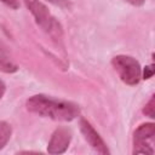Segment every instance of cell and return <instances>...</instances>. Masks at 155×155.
<instances>
[{
	"label": "cell",
	"mask_w": 155,
	"mask_h": 155,
	"mask_svg": "<svg viewBox=\"0 0 155 155\" xmlns=\"http://www.w3.org/2000/svg\"><path fill=\"white\" fill-rule=\"evenodd\" d=\"M27 109L42 117L56 121H71L80 115V108L73 102L46 94H35L27 99Z\"/></svg>",
	"instance_id": "6da1fadb"
},
{
	"label": "cell",
	"mask_w": 155,
	"mask_h": 155,
	"mask_svg": "<svg viewBox=\"0 0 155 155\" xmlns=\"http://www.w3.org/2000/svg\"><path fill=\"white\" fill-rule=\"evenodd\" d=\"M24 4L29 10V12L33 15L36 24L45 33H47L54 40L62 39V35H63L62 27L59 22L48 11L46 5H44L39 0H24Z\"/></svg>",
	"instance_id": "7a4b0ae2"
},
{
	"label": "cell",
	"mask_w": 155,
	"mask_h": 155,
	"mask_svg": "<svg viewBox=\"0 0 155 155\" xmlns=\"http://www.w3.org/2000/svg\"><path fill=\"white\" fill-rule=\"evenodd\" d=\"M111 65L125 84L133 86L139 82L142 78V69L136 58L126 54H119L111 59Z\"/></svg>",
	"instance_id": "3957f363"
},
{
	"label": "cell",
	"mask_w": 155,
	"mask_h": 155,
	"mask_svg": "<svg viewBox=\"0 0 155 155\" xmlns=\"http://www.w3.org/2000/svg\"><path fill=\"white\" fill-rule=\"evenodd\" d=\"M155 134V125L153 122L142 124L133 134V154H154L150 140Z\"/></svg>",
	"instance_id": "277c9868"
},
{
	"label": "cell",
	"mask_w": 155,
	"mask_h": 155,
	"mask_svg": "<svg viewBox=\"0 0 155 155\" xmlns=\"http://www.w3.org/2000/svg\"><path fill=\"white\" fill-rule=\"evenodd\" d=\"M80 131L84 136V138L87 140V143L99 154L103 155H108L110 154L107 144L104 143V140L102 139V137L99 136V133L93 128V126L84 117L80 119Z\"/></svg>",
	"instance_id": "5b68a950"
},
{
	"label": "cell",
	"mask_w": 155,
	"mask_h": 155,
	"mask_svg": "<svg viewBox=\"0 0 155 155\" xmlns=\"http://www.w3.org/2000/svg\"><path fill=\"white\" fill-rule=\"evenodd\" d=\"M71 140V131L67 127H59L57 128L48 142L47 151L48 154H62L64 153Z\"/></svg>",
	"instance_id": "8992f818"
},
{
	"label": "cell",
	"mask_w": 155,
	"mask_h": 155,
	"mask_svg": "<svg viewBox=\"0 0 155 155\" xmlns=\"http://www.w3.org/2000/svg\"><path fill=\"white\" fill-rule=\"evenodd\" d=\"M17 70H18V65L10 58V56L6 53V51L0 47V71L11 74Z\"/></svg>",
	"instance_id": "52a82bcc"
},
{
	"label": "cell",
	"mask_w": 155,
	"mask_h": 155,
	"mask_svg": "<svg viewBox=\"0 0 155 155\" xmlns=\"http://www.w3.org/2000/svg\"><path fill=\"white\" fill-rule=\"evenodd\" d=\"M11 134H12L11 126L5 121H0V150L7 144V142L11 138Z\"/></svg>",
	"instance_id": "ba28073f"
},
{
	"label": "cell",
	"mask_w": 155,
	"mask_h": 155,
	"mask_svg": "<svg viewBox=\"0 0 155 155\" xmlns=\"http://www.w3.org/2000/svg\"><path fill=\"white\" fill-rule=\"evenodd\" d=\"M143 113L147 116L151 117V119L155 117V96H151V98L149 99V102L145 104V107L143 109Z\"/></svg>",
	"instance_id": "9c48e42d"
},
{
	"label": "cell",
	"mask_w": 155,
	"mask_h": 155,
	"mask_svg": "<svg viewBox=\"0 0 155 155\" xmlns=\"http://www.w3.org/2000/svg\"><path fill=\"white\" fill-rule=\"evenodd\" d=\"M154 74V64H150V65H147L143 70V79L144 80H148L153 76Z\"/></svg>",
	"instance_id": "30bf717a"
},
{
	"label": "cell",
	"mask_w": 155,
	"mask_h": 155,
	"mask_svg": "<svg viewBox=\"0 0 155 155\" xmlns=\"http://www.w3.org/2000/svg\"><path fill=\"white\" fill-rule=\"evenodd\" d=\"M47 1L53 4V5L61 6V7H69L70 6V1L69 0H47Z\"/></svg>",
	"instance_id": "8fae6325"
},
{
	"label": "cell",
	"mask_w": 155,
	"mask_h": 155,
	"mask_svg": "<svg viewBox=\"0 0 155 155\" xmlns=\"http://www.w3.org/2000/svg\"><path fill=\"white\" fill-rule=\"evenodd\" d=\"M1 2H4L5 5H7L8 7L11 8H18L19 7V4H18V0H0Z\"/></svg>",
	"instance_id": "7c38bea8"
},
{
	"label": "cell",
	"mask_w": 155,
	"mask_h": 155,
	"mask_svg": "<svg viewBox=\"0 0 155 155\" xmlns=\"http://www.w3.org/2000/svg\"><path fill=\"white\" fill-rule=\"evenodd\" d=\"M125 1H127L128 4H131L133 6H142L145 2V0H125Z\"/></svg>",
	"instance_id": "4fadbf2b"
},
{
	"label": "cell",
	"mask_w": 155,
	"mask_h": 155,
	"mask_svg": "<svg viewBox=\"0 0 155 155\" xmlns=\"http://www.w3.org/2000/svg\"><path fill=\"white\" fill-rule=\"evenodd\" d=\"M5 91H6V86H5L4 81H2V80H0V99L2 98V96H4Z\"/></svg>",
	"instance_id": "5bb4252c"
}]
</instances>
